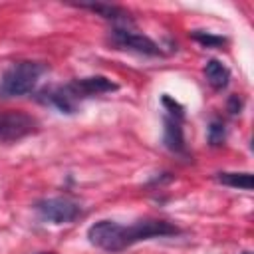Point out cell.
Listing matches in <instances>:
<instances>
[{"mask_svg": "<svg viewBox=\"0 0 254 254\" xmlns=\"http://www.w3.org/2000/svg\"><path fill=\"white\" fill-rule=\"evenodd\" d=\"M240 109H242V99H238V95H232L228 99V111L230 113H240Z\"/></svg>", "mask_w": 254, "mask_h": 254, "instance_id": "cell-14", "label": "cell"}, {"mask_svg": "<svg viewBox=\"0 0 254 254\" xmlns=\"http://www.w3.org/2000/svg\"><path fill=\"white\" fill-rule=\"evenodd\" d=\"M183 117H175V115H165V135L163 141L167 145V149L175 151V153H183L185 151V137H183V127H181Z\"/></svg>", "mask_w": 254, "mask_h": 254, "instance_id": "cell-8", "label": "cell"}, {"mask_svg": "<svg viewBox=\"0 0 254 254\" xmlns=\"http://www.w3.org/2000/svg\"><path fill=\"white\" fill-rule=\"evenodd\" d=\"M34 208L38 210V214H40L44 220H50V222H56V224L71 222V220H75V218L81 214V208H79L73 200L64 198V196L38 200Z\"/></svg>", "mask_w": 254, "mask_h": 254, "instance_id": "cell-4", "label": "cell"}, {"mask_svg": "<svg viewBox=\"0 0 254 254\" xmlns=\"http://www.w3.org/2000/svg\"><path fill=\"white\" fill-rule=\"evenodd\" d=\"M204 77L206 81L214 87V89H222L228 85V79H230V71L224 64H220L218 60H208L206 65H204Z\"/></svg>", "mask_w": 254, "mask_h": 254, "instance_id": "cell-9", "label": "cell"}, {"mask_svg": "<svg viewBox=\"0 0 254 254\" xmlns=\"http://www.w3.org/2000/svg\"><path fill=\"white\" fill-rule=\"evenodd\" d=\"M38 129V121L24 111L0 113V141H18Z\"/></svg>", "mask_w": 254, "mask_h": 254, "instance_id": "cell-3", "label": "cell"}, {"mask_svg": "<svg viewBox=\"0 0 254 254\" xmlns=\"http://www.w3.org/2000/svg\"><path fill=\"white\" fill-rule=\"evenodd\" d=\"M242 254H252V252H248V250H246V252H242Z\"/></svg>", "mask_w": 254, "mask_h": 254, "instance_id": "cell-16", "label": "cell"}, {"mask_svg": "<svg viewBox=\"0 0 254 254\" xmlns=\"http://www.w3.org/2000/svg\"><path fill=\"white\" fill-rule=\"evenodd\" d=\"M216 181L226 187H232V189L252 190V175L250 173H218Z\"/></svg>", "mask_w": 254, "mask_h": 254, "instance_id": "cell-11", "label": "cell"}, {"mask_svg": "<svg viewBox=\"0 0 254 254\" xmlns=\"http://www.w3.org/2000/svg\"><path fill=\"white\" fill-rule=\"evenodd\" d=\"M69 99L77 105L81 99H87V97H95V95H101V93H109V91H115L117 89V83H113L111 79L103 77V75H91V77H79V79H73L69 81L67 85H64Z\"/></svg>", "mask_w": 254, "mask_h": 254, "instance_id": "cell-5", "label": "cell"}, {"mask_svg": "<svg viewBox=\"0 0 254 254\" xmlns=\"http://www.w3.org/2000/svg\"><path fill=\"white\" fill-rule=\"evenodd\" d=\"M113 42L119 46V48H125V50H135L139 54H145V56H161V48L159 44H155L151 38L143 36V34H137L129 28H115L113 30Z\"/></svg>", "mask_w": 254, "mask_h": 254, "instance_id": "cell-6", "label": "cell"}, {"mask_svg": "<svg viewBox=\"0 0 254 254\" xmlns=\"http://www.w3.org/2000/svg\"><path fill=\"white\" fill-rule=\"evenodd\" d=\"M77 8L83 10H91L95 14H99L105 20H113V22H129V12L123 10L121 6H113V4H77Z\"/></svg>", "mask_w": 254, "mask_h": 254, "instance_id": "cell-10", "label": "cell"}, {"mask_svg": "<svg viewBox=\"0 0 254 254\" xmlns=\"http://www.w3.org/2000/svg\"><path fill=\"white\" fill-rule=\"evenodd\" d=\"M224 137H226V129H224V123L220 119H212L210 125H208V143L212 147H218L224 143Z\"/></svg>", "mask_w": 254, "mask_h": 254, "instance_id": "cell-13", "label": "cell"}, {"mask_svg": "<svg viewBox=\"0 0 254 254\" xmlns=\"http://www.w3.org/2000/svg\"><path fill=\"white\" fill-rule=\"evenodd\" d=\"M38 99L44 101V103H48V105H54L62 113H75V109H77V105L69 99V95H67V91H65L64 85H54V87L42 89L40 95H38Z\"/></svg>", "mask_w": 254, "mask_h": 254, "instance_id": "cell-7", "label": "cell"}, {"mask_svg": "<svg viewBox=\"0 0 254 254\" xmlns=\"http://www.w3.org/2000/svg\"><path fill=\"white\" fill-rule=\"evenodd\" d=\"M192 38H194L198 44L206 46V48H222V46L226 44V40H224L222 36H214V34L202 32V30H194V32H192Z\"/></svg>", "mask_w": 254, "mask_h": 254, "instance_id": "cell-12", "label": "cell"}, {"mask_svg": "<svg viewBox=\"0 0 254 254\" xmlns=\"http://www.w3.org/2000/svg\"><path fill=\"white\" fill-rule=\"evenodd\" d=\"M44 71L46 67L40 62L22 60L12 64L0 77V97H20L30 93Z\"/></svg>", "mask_w": 254, "mask_h": 254, "instance_id": "cell-2", "label": "cell"}, {"mask_svg": "<svg viewBox=\"0 0 254 254\" xmlns=\"http://www.w3.org/2000/svg\"><path fill=\"white\" fill-rule=\"evenodd\" d=\"M179 234V228L167 220H139L135 224L123 226L115 220H99L89 226L87 238L93 246L107 252H121L141 240L157 238V236H173Z\"/></svg>", "mask_w": 254, "mask_h": 254, "instance_id": "cell-1", "label": "cell"}, {"mask_svg": "<svg viewBox=\"0 0 254 254\" xmlns=\"http://www.w3.org/2000/svg\"><path fill=\"white\" fill-rule=\"evenodd\" d=\"M36 254H54V252H36Z\"/></svg>", "mask_w": 254, "mask_h": 254, "instance_id": "cell-15", "label": "cell"}]
</instances>
